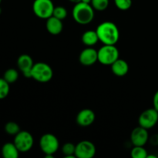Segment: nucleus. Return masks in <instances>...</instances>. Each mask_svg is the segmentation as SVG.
Instances as JSON below:
<instances>
[{
	"label": "nucleus",
	"instance_id": "obj_5",
	"mask_svg": "<svg viewBox=\"0 0 158 158\" xmlns=\"http://www.w3.org/2000/svg\"><path fill=\"white\" fill-rule=\"evenodd\" d=\"M52 0H34L32 3V11L35 16L42 19H47L52 16L54 10Z\"/></svg>",
	"mask_w": 158,
	"mask_h": 158
},
{
	"label": "nucleus",
	"instance_id": "obj_2",
	"mask_svg": "<svg viewBox=\"0 0 158 158\" xmlns=\"http://www.w3.org/2000/svg\"><path fill=\"white\" fill-rule=\"evenodd\" d=\"M94 9L90 4L80 2L77 3L73 8L72 15L77 23L80 25H88L94 19Z\"/></svg>",
	"mask_w": 158,
	"mask_h": 158
},
{
	"label": "nucleus",
	"instance_id": "obj_29",
	"mask_svg": "<svg viewBox=\"0 0 158 158\" xmlns=\"http://www.w3.org/2000/svg\"><path fill=\"white\" fill-rule=\"evenodd\" d=\"M91 1L92 0H82V2H84V3H87V4H91Z\"/></svg>",
	"mask_w": 158,
	"mask_h": 158
},
{
	"label": "nucleus",
	"instance_id": "obj_13",
	"mask_svg": "<svg viewBox=\"0 0 158 158\" xmlns=\"http://www.w3.org/2000/svg\"><path fill=\"white\" fill-rule=\"evenodd\" d=\"M33 65L32 57L28 54H22L17 60V66L26 78H31V70Z\"/></svg>",
	"mask_w": 158,
	"mask_h": 158
},
{
	"label": "nucleus",
	"instance_id": "obj_14",
	"mask_svg": "<svg viewBox=\"0 0 158 158\" xmlns=\"http://www.w3.org/2000/svg\"><path fill=\"white\" fill-rule=\"evenodd\" d=\"M63 20L56 18L54 16L49 17L46 19V29L51 35H56L61 33L63 29Z\"/></svg>",
	"mask_w": 158,
	"mask_h": 158
},
{
	"label": "nucleus",
	"instance_id": "obj_26",
	"mask_svg": "<svg viewBox=\"0 0 158 158\" xmlns=\"http://www.w3.org/2000/svg\"><path fill=\"white\" fill-rule=\"evenodd\" d=\"M149 142L153 146H158V134L151 136L149 138Z\"/></svg>",
	"mask_w": 158,
	"mask_h": 158
},
{
	"label": "nucleus",
	"instance_id": "obj_4",
	"mask_svg": "<svg viewBox=\"0 0 158 158\" xmlns=\"http://www.w3.org/2000/svg\"><path fill=\"white\" fill-rule=\"evenodd\" d=\"M98 62L105 66H111L119 59V50L115 45H103L99 49Z\"/></svg>",
	"mask_w": 158,
	"mask_h": 158
},
{
	"label": "nucleus",
	"instance_id": "obj_25",
	"mask_svg": "<svg viewBox=\"0 0 158 158\" xmlns=\"http://www.w3.org/2000/svg\"><path fill=\"white\" fill-rule=\"evenodd\" d=\"M116 7L122 11H127L131 9L132 0H114Z\"/></svg>",
	"mask_w": 158,
	"mask_h": 158
},
{
	"label": "nucleus",
	"instance_id": "obj_30",
	"mask_svg": "<svg viewBox=\"0 0 158 158\" xmlns=\"http://www.w3.org/2000/svg\"><path fill=\"white\" fill-rule=\"evenodd\" d=\"M1 13H2V9L1 7H0V15H1Z\"/></svg>",
	"mask_w": 158,
	"mask_h": 158
},
{
	"label": "nucleus",
	"instance_id": "obj_16",
	"mask_svg": "<svg viewBox=\"0 0 158 158\" xmlns=\"http://www.w3.org/2000/svg\"><path fill=\"white\" fill-rule=\"evenodd\" d=\"M19 153L14 143H6L2 148V155L4 158H18Z\"/></svg>",
	"mask_w": 158,
	"mask_h": 158
},
{
	"label": "nucleus",
	"instance_id": "obj_32",
	"mask_svg": "<svg viewBox=\"0 0 158 158\" xmlns=\"http://www.w3.org/2000/svg\"><path fill=\"white\" fill-rule=\"evenodd\" d=\"M157 157H158V155H157Z\"/></svg>",
	"mask_w": 158,
	"mask_h": 158
},
{
	"label": "nucleus",
	"instance_id": "obj_1",
	"mask_svg": "<svg viewBox=\"0 0 158 158\" xmlns=\"http://www.w3.org/2000/svg\"><path fill=\"white\" fill-rule=\"evenodd\" d=\"M99 41L103 45H116L120 39V31L114 23L105 21L100 23L96 29Z\"/></svg>",
	"mask_w": 158,
	"mask_h": 158
},
{
	"label": "nucleus",
	"instance_id": "obj_6",
	"mask_svg": "<svg viewBox=\"0 0 158 158\" xmlns=\"http://www.w3.org/2000/svg\"><path fill=\"white\" fill-rule=\"evenodd\" d=\"M40 148L45 155H54L60 148V142L54 134L47 133L40 137Z\"/></svg>",
	"mask_w": 158,
	"mask_h": 158
},
{
	"label": "nucleus",
	"instance_id": "obj_31",
	"mask_svg": "<svg viewBox=\"0 0 158 158\" xmlns=\"http://www.w3.org/2000/svg\"><path fill=\"white\" fill-rule=\"evenodd\" d=\"M1 2H2V0H0V4H1Z\"/></svg>",
	"mask_w": 158,
	"mask_h": 158
},
{
	"label": "nucleus",
	"instance_id": "obj_20",
	"mask_svg": "<svg viewBox=\"0 0 158 158\" xmlns=\"http://www.w3.org/2000/svg\"><path fill=\"white\" fill-rule=\"evenodd\" d=\"M131 155L133 158H147L148 153L143 146H134L131 151Z\"/></svg>",
	"mask_w": 158,
	"mask_h": 158
},
{
	"label": "nucleus",
	"instance_id": "obj_8",
	"mask_svg": "<svg viewBox=\"0 0 158 158\" xmlns=\"http://www.w3.org/2000/svg\"><path fill=\"white\" fill-rule=\"evenodd\" d=\"M158 122V111L156 109L149 108L140 114L138 118L139 126L147 130L152 129Z\"/></svg>",
	"mask_w": 158,
	"mask_h": 158
},
{
	"label": "nucleus",
	"instance_id": "obj_22",
	"mask_svg": "<svg viewBox=\"0 0 158 158\" xmlns=\"http://www.w3.org/2000/svg\"><path fill=\"white\" fill-rule=\"evenodd\" d=\"M109 0H92L91 1V6L94 8V10L98 12H103L105 11L109 6Z\"/></svg>",
	"mask_w": 158,
	"mask_h": 158
},
{
	"label": "nucleus",
	"instance_id": "obj_11",
	"mask_svg": "<svg viewBox=\"0 0 158 158\" xmlns=\"http://www.w3.org/2000/svg\"><path fill=\"white\" fill-rule=\"evenodd\" d=\"M79 61L83 66H93L98 61V52L92 47L86 48L80 53Z\"/></svg>",
	"mask_w": 158,
	"mask_h": 158
},
{
	"label": "nucleus",
	"instance_id": "obj_28",
	"mask_svg": "<svg viewBox=\"0 0 158 158\" xmlns=\"http://www.w3.org/2000/svg\"><path fill=\"white\" fill-rule=\"evenodd\" d=\"M69 2H71L72 3H74V4H77V3H79L80 2L82 1V0H69Z\"/></svg>",
	"mask_w": 158,
	"mask_h": 158
},
{
	"label": "nucleus",
	"instance_id": "obj_9",
	"mask_svg": "<svg viewBox=\"0 0 158 158\" xmlns=\"http://www.w3.org/2000/svg\"><path fill=\"white\" fill-rule=\"evenodd\" d=\"M96 152V146L89 140H82L76 145L75 156L77 158H93Z\"/></svg>",
	"mask_w": 158,
	"mask_h": 158
},
{
	"label": "nucleus",
	"instance_id": "obj_24",
	"mask_svg": "<svg viewBox=\"0 0 158 158\" xmlns=\"http://www.w3.org/2000/svg\"><path fill=\"white\" fill-rule=\"evenodd\" d=\"M52 16L59 19L60 20H63L67 16V10L63 6H56L54 8Z\"/></svg>",
	"mask_w": 158,
	"mask_h": 158
},
{
	"label": "nucleus",
	"instance_id": "obj_19",
	"mask_svg": "<svg viewBox=\"0 0 158 158\" xmlns=\"http://www.w3.org/2000/svg\"><path fill=\"white\" fill-rule=\"evenodd\" d=\"M3 78H4V80H6L9 84L15 83V82L17 81V80H18L19 78V72L15 69H13V68L8 69L4 73Z\"/></svg>",
	"mask_w": 158,
	"mask_h": 158
},
{
	"label": "nucleus",
	"instance_id": "obj_12",
	"mask_svg": "<svg viewBox=\"0 0 158 158\" xmlns=\"http://www.w3.org/2000/svg\"><path fill=\"white\" fill-rule=\"evenodd\" d=\"M96 119L95 113L90 109H83L77 114L76 121L77 123L80 127H86L94 123Z\"/></svg>",
	"mask_w": 158,
	"mask_h": 158
},
{
	"label": "nucleus",
	"instance_id": "obj_7",
	"mask_svg": "<svg viewBox=\"0 0 158 158\" xmlns=\"http://www.w3.org/2000/svg\"><path fill=\"white\" fill-rule=\"evenodd\" d=\"M13 143L20 153H26L30 151L34 144V139L32 134L26 131H20L15 136Z\"/></svg>",
	"mask_w": 158,
	"mask_h": 158
},
{
	"label": "nucleus",
	"instance_id": "obj_3",
	"mask_svg": "<svg viewBox=\"0 0 158 158\" xmlns=\"http://www.w3.org/2000/svg\"><path fill=\"white\" fill-rule=\"evenodd\" d=\"M53 77V71L49 64L43 62L34 63L31 70V78L40 83H47Z\"/></svg>",
	"mask_w": 158,
	"mask_h": 158
},
{
	"label": "nucleus",
	"instance_id": "obj_10",
	"mask_svg": "<svg viewBox=\"0 0 158 158\" xmlns=\"http://www.w3.org/2000/svg\"><path fill=\"white\" fill-rule=\"evenodd\" d=\"M148 130L138 126L134 128L131 134V143L134 146H143L149 141Z\"/></svg>",
	"mask_w": 158,
	"mask_h": 158
},
{
	"label": "nucleus",
	"instance_id": "obj_27",
	"mask_svg": "<svg viewBox=\"0 0 158 158\" xmlns=\"http://www.w3.org/2000/svg\"><path fill=\"white\" fill-rule=\"evenodd\" d=\"M153 105L154 108L158 111V90L154 94V97H153Z\"/></svg>",
	"mask_w": 158,
	"mask_h": 158
},
{
	"label": "nucleus",
	"instance_id": "obj_21",
	"mask_svg": "<svg viewBox=\"0 0 158 158\" xmlns=\"http://www.w3.org/2000/svg\"><path fill=\"white\" fill-rule=\"evenodd\" d=\"M5 131L9 135L14 136L15 137L17 134L20 131L19 125L17 123L13 121H9L5 125Z\"/></svg>",
	"mask_w": 158,
	"mask_h": 158
},
{
	"label": "nucleus",
	"instance_id": "obj_23",
	"mask_svg": "<svg viewBox=\"0 0 158 158\" xmlns=\"http://www.w3.org/2000/svg\"><path fill=\"white\" fill-rule=\"evenodd\" d=\"M10 91L9 83L4 80V78H0V100L6 98Z\"/></svg>",
	"mask_w": 158,
	"mask_h": 158
},
{
	"label": "nucleus",
	"instance_id": "obj_15",
	"mask_svg": "<svg viewBox=\"0 0 158 158\" xmlns=\"http://www.w3.org/2000/svg\"><path fill=\"white\" fill-rule=\"evenodd\" d=\"M110 66L113 73L117 77H123L129 72V65L123 59L119 58Z\"/></svg>",
	"mask_w": 158,
	"mask_h": 158
},
{
	"label": "nucleus",
	"instance_id": "obj_17",
	"mask_svg": "<svg viewBox=\"0 0 158 158\" xmlns=\"http://www.w3.org/2000/svg\"><path fill=\"white\" fill-rule=\"evenodd\" d=\"M81 40L83 44L89 47L94 46L99 41L98 35L96 30H87L84 32L82 35Z\"/></svg>",
	"mask_w": 158,
	"mask_h": 158
},
{
	"label": "nucleus",
	"instance_id": "obj_18",
	"mask_svg": "<svg viewBox=\"0 0 158 158\" xmlns=\"http://www.w3.org/2000/svg\"><path fill=\"white\" fill-rule=\"evenodd\" d=\"M75 151L76 145L70 142L64 143L62 146V153L65 158H76Z\"/></svg>",
	"mask_w": 158,
	"mask_h": 158
}]
</instances>
